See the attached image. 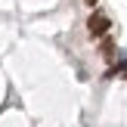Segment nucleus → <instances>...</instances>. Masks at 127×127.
Wrapping results in <instances>:
<instances>
[{"instance_id": "obj_3", "label": "nucleus", "mask_w": 127, "mask_h": 127, "mask_svg": "<svg viewBox=\"0 0 127 127\" xmlns=\"http://www.w3.org/2000/svg\"><path fill=\"white\" fill-rule=\"evenodd\" d=\"M84 3H87V6H96V3H99V0H84Z\"/></svg>"}, {"instance_id": "obj_2", "label": "nucleus", "mask_w": 127, "mask_h": 127, "mask_svg": "<svg viewBox=\"0 0 127 127\" xmlns=\"http://www.w3.org/2000/svg\"><path fill=\"white\" fill-rule=\"evenodd\" d=\"M102 56H105V59H109V62L115 59V43H112L109 37H105V40H102Z\"/></svg>"}, {"instance_id": "obj_1", "label": "nucleus", "mask_w": 127, "mask_h": 127, "mask_svg": "<svg viewBox=\"0 0 127 127\" xmlns=\"http://www.w3.org/2000/svg\"><path fill=\"white\" fill-rule=\"evenodd\" d=\"M109 25H112V19L105 16V12H99V9L87 19V31H90L93 37H105V34H109Z\"/></svg>"}]
</instances>
